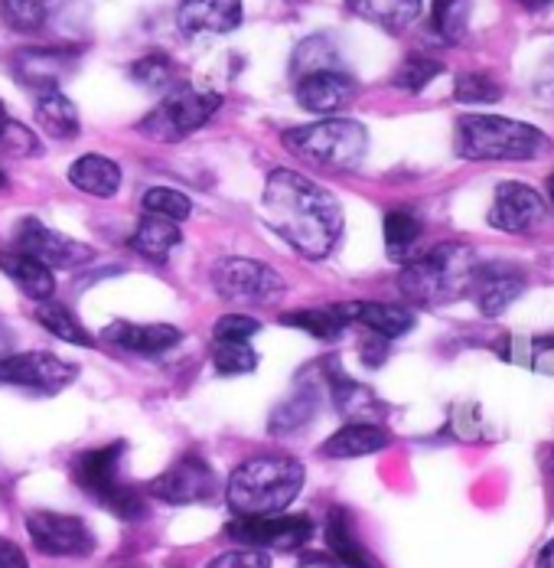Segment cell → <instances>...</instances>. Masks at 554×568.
<instances>
[{
	"label": "cell",
	"instance_id": "6da1fadb",
	"mask_svg": "<svg viewBox=\"0 0 554 568\" xmlns=\"http://www.w3.org/2000/svg\"><path fill=\"white\" fill-rule=\"evenodd\" d=\"M261 216L304 258H327L342 235V206L324 183L300 171H271L261 193Z\"/></svg>",
	"mask_w": 554,
	"mask_h": 568
},
{
	"label": "cell",
	"instance_id": "7a4b0ae2",
	"mask_svg": "<svg viewBox=\"0 0 554 568\" xmlns=\"http://www.w3.org/2000/svg\"><path fill=\"white\" fill-rule=\"evenodd\" d=\"M304 480H307V470L297 457H248L228 474L225 500L235 516H275L300 497Z\"/></svg>",
	"mask_w": 554,
	"mask_h": 568
},
{
	"label": "cell",
	"instance_id": "3957f363",
	"mask_svg": "<svg viewBox=\"0 0 554 568\" xmlns=\"http://www.w3.org/2000/svg\"><path fill=\"white\" fill-rule=\"evenodd\" d=\"M552 138L525 121L499 114H463L456 121V154L463 161H538L552 154Z\"/></svg>",
	"mask_w": 554,
	"mask_h": 568
},
{
	"label": "cell",
	"instance_id": "277c9868",
	"mask_svg": "<svg viewBox=\"0 0 554 568\" xmlns=\"http://www.w3.org/2000/svg\"><path fill=\"white\" fill-rule=\"evenodd\" d=\"M476 262L480 258L473 255L470 245L441 242V245L428 248L424 255H414L401 268L398 287L418 307H441V304L466 297Z\"/></svg>",
	"mask_w": 554,
	"mask_h": 568
},
{
	"label": "cell",
	"instance_id": "5b68a950",
	"mask_svg": "<svg viewBox=\"0 0 554 568\" xmlns=\"http://www.w3.org/2000/svg\"><path fill=\"white\" fill-rule=\"evenodd\" d=\"M124 452H127L124 442H109V445L75 455L72 457V480L82 494H89L99 507L111 510L117 519L141 523V519H147L151 507H147V497L121 477Z\"/></svg>",
	"mask_w": 554,
	"mask_h": 568
},
{
	"label": "cell",
	"instance_id": "8992f818",
	"mask_svg": "<svg viewBox=\"0 0 554 568\" xmlns=\"http://www.w3.org/2000/svg\"><path fill=\"white\" fill-rule=\"evenodd\" d=\"M284 148L294 151L300 161L330 171H356L369 154V131L356 118L330 114L314 124H297L280 134Z\"/></svg>",
	"mask_w": 554,
	"mask_h": 568
},
{
	"label": "cell",
	"instance_id": "52a82bcc",
	"mask_svg": "<svg viewBox=\"0 0 554 568\" xmlns=\"http://www.w3.org/2000/svg\"><path fill=\"white\" fill-rule=\"evenodd\" d=\"M219 109L222 99L216 92H206V89H196V85L179 82V85H173L166 92L151 112L141 118L137 131L147 141L176 144V141H186L189 134H196Z\"/></svg>",
	"mask_w": 554,
	"mask_h": 568
},
{
	"label": "cell",
	"instance_id": "ba28073f",
	"mask_svg": "<svg viewBox=\"0 0 554 568\" xmlns=\"http://www.w3.org/2000/svg\"><path fill=\"white\" fill-rule=\"evenodd\" d=\"M213 287L228 304L265 307V304H277L284 297L287 282L268 262L245 258V255H228V258L216 262V268H213Z\"/></svg>",
	"mask_w": 554,
	"mask_h": 568
},
{
	"label": "cell",
	"instance_id": "9c48e42d",
	"mask_svg": "<svg viewBox=\"0 0 554 568\" xmlns=\"http://www.w3.org/2000/svg\"><path fill=\"white\" fill-rule=\"evenodd\" d=\"M317 526L307 513H275V516H235L225 526V536L238 546L261 552H294L314 539Z\"/></svg>",
	"mask_w": 554,
	"mask_h": 568
},
{
	"label": "cell",
	"instance_id": "30bf717a",
	"mask_svg": "<svg viewBox=\"0 0 554 568\" xmlns=\"http://www.w3.org/2000/svg\"><path fill=\"white\" fill-rule=\"evenodd\" d=\"M27 536H30L33 549L47 559H85L95 552V532L75 513L30 510L27 513Z\"/></svg>",
	"mask_w": 554,
	"mask_h": 568
},
{
	"label": "cell",
	"instance_id": "8fae6325",
	"mask_svg": "<svg viewBox=\"0 0 554 568\" xmlns=\"http://www.w3.org/2000/svg\"><path fill=\"white\" fill-rule=\"evenodd\" d=\"M151 497L166 507H203L219 497V480L203 455H183L151 480Z\"/></svg>",
	"mask_w": 554,
	"mask_h": 568
},
{
	"label": "cell",
	"instance_id": "7c38bea8",
	"mask_svg": "<svg viewBox=\"0 0 554 568\" xmlns=\"http://www.w3.org/2000/svg\"><path fill=\"white\" fill-rule=\"evenodd\" d=\"M79 376V369L47 349H27V353H13L0 359V386H13V389H27L37 396H55L62 393L72 379Z\"/></svg>",
	"mask_w": 554,
	"mask_h": 568
},
{
	"label": "cell",
	"instance_id": "4fadbf2b",
	"mask_svg": "<svg viewBox=\"0 0 554 568\" xmlns=\"http://www.w3.org/2000/svg\"><path fill=\"white\" fill-rule=\"evenodd\" d=\"M490 226L509 235H532L545 226L548 220V203L542 200L538 190H532L529 183L519 180H505L499 183L493 193V210H490Z\"/></svg>",
	"mask_w": 554,
	"mask_h": 568
},
{
	"label": "cell",
	"instance_id": "5bb4252c",
	"mask_svg": "<svg viewBox=\"0 0 554 568\" xmlns=\"http://www.w3.org/2000/svg\"><path fill=\"white\" fill-rule=\"evenodd\" d=\"M13 248H20V252L40 258V262H43L47 268H53V272L55 268H79V265L92 262V255H95L89 245H82V242H75V239L55 232V229L43 226V223L33 220V216H23V220L13 226Z\"/></svg>",
	"mask_w": 554,
	"mask_h": 568
},
{
	"label": "cell",
	"instance_id": "9a60e30c",
	"mask_svg": "<svg viewBox=\"0 0 554 568\" xmlns=\"http://www.w3.org/2000/svg\"><path fill=\"white\" fill-rule=\"evenodd\" d=\"M525 291V272L512 262H476L470 291L473 304L480 307L483 317H502L512 301H519Z\"/></svg>",
	"mask_w": 554,
	"mask_h": 568
},
{
	"label": "cell",
	"instance_id": "2e32d148",
	"mask_svg": "<svg viewBox=\"0 0 554 568\" xmlns=\"http://www.w3.org/2000/svg\"><path fill=\"white\" fill-rule=\"evenodd\" d=\"M359 85L346 69H324V72H307L294 79V99L304 112L336 114L342 112L356 99Z\"/></svg>",
	"mask_w": 554,
	"mask_h": 568
},
{
	"label": "cell",
	"instance_id": "e0dca14e",
	"mask_svg": "<svg viewBox=\"0 0 554 568\" xmlns=\"http://www.w3.org/2000/svg\"><path fill=\"white\" fill-rule=\"evenodd\" d=\"M79 59V50H65V47H27L13 57V75L20 85L40 92H53L59 82L72 72Z\"/></svg>",
	"mask_w": 554,
	"mask_h": 568
},
{
	"label": "cell",
	"instance_id": "ac0fdd59",
	"mask_svg": "<svg viewBox=\"0 0 554 568\" xmlns=\"http://www.w3.org/2000/svg\"><path fill=\"white\" fill-rule=\"evenodd\" d=\"M176 23L186 37L232 33L242 23V0H179Z\"/></svg>",
	"mask_w": 554,
	"mask_h": 568
},
{
	"label": "cell",
	"instance_id": "d6986e66",
	"mask_svg": "<svg viewBox=\"0 0 554 568\" xmlns=\"http://www.w3.org/2000/svg\"><path fill=\"white\" fill-rule=\"evenodd\" d=\"M359 317V301H346V304H320V307H300V311H287L280 314V327H294L314 341H339Z\"/></svg>",
	"mask_w": 554,
	"mask_h": 568
},
{
	"label": "cell",
	"instance_id": "ffe728a7",
	"mask_svg": "<svg viewBox=\"0 0 554 568\" xmlns=\"http://www.w3.org/2000/svg\"><path fill=\"white\" fill-rule=\"evenodd\" d=\"M324 542H327V556L336 562V568H382V562L362 546L352 513L342 507H332L327 513Z\"/></svg>",
	"mask_w": 554,
	"mask_h": 568
},
{
	"label": "cell",
	"instance_id": "44dd1931",
	"mask_svg": "<svg viewBox=\"0 0 554 568\" xmlns=\"http://www.w3.org/2000/svg\"><path fill=\"white\" fill-rule=\"evenodd\" d=\"M105 337L124 353L137 356H161L183 341V331L173 324H134V321H114L105 327Z\"/></svg>",
	"mask_w": 554,
	"mask_h": 568
},
{
	"label": "cell",
	"instance_id": "7402d4cb",
	"mask_svg": "<svg viewBox=\"0 0 554 568\" xmlns=\"http://www.w3.org/2000/svg\"><path fill=\"white\" fill-rule=\"evenodd\" d=\"M327 386H330L332 405L339 408V415H346L349 422H366V425H376V418L382 415V402L379 396L356 383L352 376H346V369H339L336 363L327 366Z\"/></svg>",
	"mask_w": 554,
	"mask_h": 568
},
{
	"label": "cell",
	"instance_id": "603a6c76",
	"mask_svg": "<svg viewBox=\"0 0 554 568\" xmlns=\"http://www.w3.org/2000/svg\"><path fill=\"white\" fill-rule=\"evenodd\" d=\"M320 396H324L320 383L300 379L287 396L277 402V408L271 412V422H268L271 435H294V432H304V428L317 418V412H320Z\"/></svg>",
	"mask_w": 554,
	"mask_h": 568
},
{
	"label": "cell",
	"instance_id": "cb8c5ba5",
	"mask_svg": "<svg viewBox=\"0 0 554 568\" xmlns=\"http://www.w3.org/2000/svg\"><path fill=\"white\" fill-rule=\"evenodd\" d=\"M0 272L33 301H50L55 291L53 268L20 248H0Z\"/></svg>",
	"mask_w": 554,
	"mask_h": 568
},
{
	"label": "cell",
	"instance_id": "d4e9b609",
	"mask_svg": "<svg viewBox=\"0 0 554 568\" xmlns=\"http://www.w3.org/2000/svg\"><path fill=\"white\" fill-rule=\"evenodd\" d=\"M391 445L382 425H366V422H349L339 432H332L330 438L324 442V457H336V460H349V457H369L386 452Z\"/></svg>",
	"mask_w": 554,
	"mask_h": 568
},
{
	"label": "cell",
	"instance_id": "484cf974",
	"mask_svg": "<svg viewBox=\"0 0 554 568\" xmlns=\"http://www.w3.org/2000/svg\"><path fill=\"white\" fill-rule=\"evenodd\" d=\"M124 173L117 168V161H111L105 154H82L69 164V183L89 196H102L109 200L121 190Z\"/></svg>",
	"mask_w": 554,
	"mask_h": 568
},
{
	"label": "cell",
	"instance_id": "4316f807",
	"mask_svg": "<svg viewBox=\"0 0 554 568\" xmlns=\"http://www.w3.org/2000/svg\"><path fill=\"white\" fill-rule=\"evenodd\" d=\"M179 242H183V232H179L176 223L161 220V216H147V213H144V220L137 223V229H134L131 239H127V245H131L141 258H147V262H166L170 252H173Z\"/></svg>",
	"mask_w": 554,
	"mask_h": 568
},
{
	"label": "cell",
	"instance_id": "83f0119b",
	"mask_svg": "<svg viewBox=\"0 0 554 568\" xmlns=\"http://www.w3.org/2000/svg\"><path fill=\"white\" fill-rule=\"evenodd\" d=\"M356 324L369 327L376 337L382 341H398L404 334L414 331L418 317L411 307H401V304H382V301H359V317Z\"/></svg>",
	"mask_w": 554,
	"mask_h": 568
},
{
	"label": "cell",
	"instance_id": "f1b7e54d",
	"mask_svg": "<svg viewBox=\"0 0 554 568\" xmlns=\"http://www.w3.org/2000/svg\"><path fill=\"white\" fill-rule=\"evenodd\" d=\"M346 7L388 33H401L421 17V0H346Z\"/></svg>",
	"mask_w": 554,
	"mask_h": 568
},
{
	"label": "cell",
	"instance_id": "f546056e",
	"mask_svg": "<svg viewBox=\"0 0 554 568\" xmlns=\"http://www.w3.org/2000/svg\"><path fill=\"white\" fill-rule=\"evenodd\" d=\"M33 114H37V124H40L50 138H55V141H72V138L82 131L79 109H75L59 89H53V92H40V95H37V109H33Z\"/></svg>",
	"mask_w": 554,
	"mask_h": 568
},
{
	"label": "cell",
	"instance_id": "4dcf8cb0",
	"mask_svg": "<svg viewBox=\"0 0 554 568\" xmlns=\"http://www.w3.org/2000/svg\"><path fill=\"white\" fill-rule=\"evenodd\" d=\"M62 3L65 0H0V23L13 33L30 37L50 27Z\"/></svg>",
	"mask_w": 554,
	"mask_h": 568
},
{
	"label": "cell",
	"instance_id": "1f68e13d",
	"mask_svg": "<svg viewBox=\"0 0 554 568\" xmlns=\"http://www.w3.org/2000/svg\"><path fill=\"white\" fill-rule=\"evenodd\" d=\"M37 321H40V327L47 334H53L55 341L72 343V346H92L95 343V337L85 331V324L65 304H59V301H40Z\"/></svg>",
	"mask_w": 554,
	"mask_h": 568
},
{
	"label": "cell",
	"instance_id": "d6a6232c",
	"mask_svg": "<svg viewBox=\"0 0 554 568\" xmlns=\"http://www.w3.org/2000/svg\"><path fill=\"white\" fill-rule=\"evenodd\" d=\"M421 235H424V226H421V220L414 213L394 210V213L386 216V248L394 262H404L408 265L418 255Z\"/></svg>",
	"mask_w": 554,
	"mask_h": 568
},
{
	"label": "cell",
	"instance_id": "836d02e7",
	"mask_svg": "<svg viewBox=\"0 0 554 568\" xmlns=\"http://www.w3.org/2000/svg\"><path fill=\"white\" fill-rule=\"evenodd\" d=\"M473 0H431V33L441 43H460L470 27Z\"/></svg>",
	"mask_w": 554,
	"mask_h": 568
},
{
	"label": "cell",
	"instance_id": "e575fe53",
	"mask_svg": "<svg viewBox=\"0 0 554 568\" xmlns=\"http://www.w3.org/2000/svg\"><path fill=\"white\" fill-rule=\"evenodd\" d=\"M127 75H131L141 89L161 92V95H166L173 85H179L176 65H173V59L164 57V53H151V57H141L137 62H131Z\"/></svg>",
	"mask_w": 554,
	"mask_h": 568
},
{
	"label": "cell",
	"instance_id": "d590c367",
	"mask_svg": "<svg viewBox=\"0 0 554 568\" xmlns=\"http://www.w3.org/2000/svg\"><path fill=\"white\" fill-rule=\"evenodd\" d=\"M324 69H342L339 65V53H336L330 37H310L290 57V75L294 79H300L307 72H324Z\"/></svg>",
	"mask_w": 554,
	"mask_h": 568
},
{
	"label": "cell",
	"instance_id": "8d00e7d4",
	"mask_svg": "<svg viewBox=\"0 0 554 568\" xmlns=\"http://www.w3.org/2000/svg\"><path fill=\"white\" fill-rule=\"evenodd\" d=\"M209 356H213V369L219 376H245L258 366L255 346L245 341H213Z\"/></svg>",
	"mask_w": 554,
	"mask_h": 568
},
{
	"label": "cell",
	"instance_id": "74e56055",
	"mask_svg": "<svg viewBox=\"0 0 554 568\" xmlns=\"http://www.w3.org/2000/svg\"><path fill=\"white\" fill-rule=\"evenodd\" d=\"M141 206L147 216H161V220H170V223H183L189 220L193 213V200L173 186H151L144 196H141Z\"/></svg>",
	"mask_w": 554,
	"mask_h": 568
},
{
	"label": "cell",
	"instance_id": "f35d334b",
	"mask_svg": "<svg viewBox=\"0 0 554 568\" xmlns=\"http://www.w3.org/2000/svg\"><path fill=\"white\" fill-rule=\"evenodd\" d=\"M453 95L463 105H493L502 99V85L490 72H460L453 82Z\"/></svg>",
	"mask_w": 554,
	"mask_h": 568
},
{
	"label": "cell",
	"instance_id": "ab89813d",
	"mask_svg": "<svg viewBox=\"0 0 554 568\" xmlns=\"http://www.w3.org/2000/svg\"><path fill=\"white\" fill-rule=\"evenodd\" d=\"M443 72V65L434 57H424V53H414V57H408L401 65H398V72H394V85L398 89H404V92H424L438 75Z\"/></svg>",
	"mask_w": 554,
	"mask_h": 568
},
{
	"label": "cell",
	"instance_id": "60d3db41",
	"mask_svg": "<svg viewBox=\"0 0 554 568\" xmlns=\"http://www.w3.org/2000/svg\"><path fill=\"white\" fill-rule=\"evenodd\" d=\"M0 151L10 154V158H40L43 154V144H40V138L27 124L7 118L0 124Z\"/></svg>",
	"mask_w": 554,
	"mask_h": 568
},
{
	"label": "cell",
	"instance_id": "b9f144b4",
	"mask_svg": "<svg viewBox=\"0 0 554 568\" xmlns=\"http://www.w3.org/2000/svg\"><path fill=\"white\" fill-rule=\"evenodd\" d=\"M255 334H261V321L252 317V314H242V311H232V314H222L213 327V341H245L252 343Z\"/></svg>",
	"mask_w": 554,
	"mask_h": 568
},
{
	"label": "cell",
	"instance_id": "7bdbcfd3",
	"mask_svg": "<svg viewBox=\"0 0 554 568\" xmlns=\"http://www.w3.org/2000/svg\"><path fill=\"white\" fill-rule=\"evenodd\" d=\"M206 568H271V556L261 549H248V546H235L228 552H222L216 559H209Z\"/></svg>",
	"mask_w": 554,
	"mask_h": 568
},
{
	"label": "cell",
	"instance_id": "ee69618b",
	"mask_svg": "<svg viewBox=\"0 0 554 568\" xmlns=\"http://www.w3.org/2000/svg\"><path fill=\"white\" fill-rule=\"evenodd\" d=\"M359 353H362V363H366V366H382L388 353V341L376 337V334H369V341L359 343Z\"/></svg>",
	"mask_w": 554,
	"mask_h": 568
},
{
	"label": "cell",
	"instance_id": "f6af8a7d",
	"mask_svg": "<svg viewBox=\"0 0 554 568\" xmlns=\"http://www.w3.org/2000/svg\"><path fill=\"white\" fill-rule=\"evenodd\" d=\"M0 568H30L23 549L13 539H7V536H0Z\"/></svg>",
	"mask_w": 554,
	"mask_h": 568
},
{
	"label": "cell",
	"instance_id": "bcb514c9",
	"mask_svg": "<svg viewBox=\"0 0 554 568\" xmlns=\"http://www.w3.org/2000/svg\"><path fill=\"white\" fill-rule=\"evenodd\" d=\"M535 568H554V539L538 552V559H535Z\"/></svg>",
	"mask_w": 554,
	"mask_h": 568
},
{
	"label": "cell",
	"instance_id": "7dc6e473",
	"mask_svg": "<svg viewBox=\"0 0 554 568\" xmlns=\"http://www.w3.org/2000/svg\"><path fill=\"white\" fill-rule=\"evenodd\" d=\"M519 3H522L525 10H548L554 0H519Z\"/></svg>",
	"mask_w": 554,
	"mask_h": 568
},
{
	"label": "cell",
	"instance_id": "c3c4849f",
	"mask_svg": "<svg viewBox=\"0 0 554 568\" xmlns=\"http://www.w3.org/2000/svg\"><path fill=\"white\" fill-rule=\"evenodd\" d=\"M548 196H552V206H554V173L548 176Z\"/></svg>",
	"mask_w": 554,
	"mask_h": 568
},
{
	"label": "cell",
	"instance_id": "681fc988",
	"mask_svg": "<svg viewBox=\"0 0 554 568\" xmlns=\"http://www.w3.org/2000/svg\"><path fill=\"white\" fill-rule=\"evenodd\" d=\"M7 121V112H3V102H0V124Z\"/></svg>",
	"mask_w": 554,
	"mask_h": 568
},
{
	"label": "cell",
	"instance_id": "f907efd6",
	"mask_svg": "<svg viewBox=\"0 0 554 568\" xmlns=\"http://www.w3.org/2000/svg\"><path fill=\"white\" fill-rule=\"evenodd\" d=\"M0 186H7V176H3V171H0Z\"/></svg>",
	"mask_w": 554,
	"mask_h": 568
},
{
	"label": "cell",
	"instance_id": "816d5d0a",
	"mask_svg": "<svg viewBox=\"0 0 554 568\" xmlns=\"http://www.w3.org/2000/svg\"><path fill=\"white\" fill-rule=\"evenodd\" d=\"M127 568H141V566H127Z\"/></svg>",
	"mask_w": 554,
	"mask_h": 568
},
{
	"label": "cell",
	"instance_id": "f5cc1de1",
	"mask_svg": "<svg viewBox=\"0 0 554 568\" xmlns=\"http://www.w3.org/2000/svg\"><path fill=\"white\" fill-rule=\"evenodd\" d=\"M552 464H554V455H552Z\"/></svg>",
	"mask_w": 554,
	"mask_h": 568
}]
</instances>
